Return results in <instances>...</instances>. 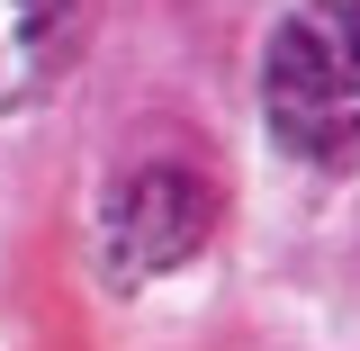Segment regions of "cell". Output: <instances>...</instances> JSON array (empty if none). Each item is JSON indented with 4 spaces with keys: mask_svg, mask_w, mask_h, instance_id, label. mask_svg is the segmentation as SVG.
Here are the masks:
<instances>
[{
    "mask_svg": "<svg viewBox=\"0 0 360 351\" xmlns=\"http://www.w3.org/2000/svg\"><path fill=\"white\" fill-rule=\"evenodd\" d=\"M82 54V0H0V117L37 108Z\"/></svg>",
    "mask_w": 360,
    "mask_h": 351,
    "instance_id": "3957f363",
    "label": "cell"
},
{
    "mask_svg": "<svg viewBox=\"0 0 360 351\" xmlns=\"http://www.w3.org/2000/svg\"><path fill=\"white\" fill-rule=\"evenodd\" d=\"M270 135L315 172H360V0H297L262 54Z\"/></svg>",
    "mask_w": 360,
    "mask_h": 351,
    "instance_id": "6da1fadb",
    "label": "cell"
},
{
    "mask_svg": "<svg viewBox=\"0 0 360 351\" xmlns=\"http://www.w3.org/2000/svg\"><path fill=\"white\" fill-rule=\"evenodd\" d=\"M217 225V189L189 172V162H135L117 172L108 208H99V253L117 279H153V270H180Z\"/></svg>",
    "mask_w": 360,
    "mask_h": 351,
    "instance_id": "7a4b0ae2",
    "label": "cell"
}]
</instances>
